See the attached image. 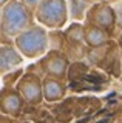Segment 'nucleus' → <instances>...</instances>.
I'll return each instance as SVG.
<instances>
[{"mask_svg": "<svg viewBox=\"0 0 122 123\" xmlns=\"http://www.w3.org/2000/svg\"><path fill=\"white\" fill-rule=\"evenodd\" d=\"M6 2H9V0H0V6H3V5H5Z\"/></svg>", "mask_w": 122, "mask_h": 123, "instance_id": "20", "label": "nucleus"}, {"mask_svg": "<svg viewBox=\"0 0 122 123\" xmlns=\"http://www.w3.org/2000/svg\"><path fill=\"white\" fill-rule=\"evenodd\" d=\"M25 72L23 68H17L14 71H9L6 74L2 75V82H3V86H16V83L19 82V79L22 77V74Z\"/></svg>", "mask_w": 122, "mask_h": 123, "instance_id": "13", "label": "nucleus"}, {"mask_svg": "<svg viewBox=\"0 0 122 123\" xmlns=\"http://www.w3.org/2000/svg\"><path fill=\"white\" fill-rule=\"evenodd\" d=\"M14 46L23 55V59H39L48 51V29L34 23L14 37Z\"/></svg>", "mask_w": 122, "mask_h": 123, "instance_id": "2", "label": "nucleus"}, {"mask_svg": "<svg viewBox=\"0 0 122 123\" xmlns=\"http://www.w3.org/2000/svg\"><path fill=\"white\" fill-rule=\"evenodd\" d=\"M36 23L34 9L19 0H9L2 6L0 15V43L14 45V37Z\"/></svg>", "mask_w": 122, "mask_h": 123, "instance_id": "1", "label": "nucleus"}, {"mask_svg": "<svg viewBox=\"0 0 122 123\" xmlns=\"http://www.w3.org/2000/svg\"><path fill=\"white\" fill-rule=\"evenodd\" d=\"M97 2H102V3H110V5H113V3L119 2V0H97Z\"/></svg>", "mask_w": 122, "mask_h": 123, "instance_id": "19", "label": "nucleus"}, {"mask_svg": "<svg viewBox=\"0 0 122 123\" xmlns=\"http://www.w3.org/2000/svg\"><path fill=\"white\" fill-rule=\"evenodd\" d=\"M119 77H121V80H122V69H121V75Z\"/></svg>", "mask_w": 122, "mask_h": 123, "instance_id": "21", "label": "nucleus"}, {"mask_svg": "<svg viewBox=\"0 0 122 123\" xmlns=\"http://www.w3.org/2000/svg\"><path fill=\"white\" fill-rule=\"evenodd\" d=\"M63 36L67 40V57L74 62L82 60L83 57H87V51L88 46L83 42V23L81 22H73L68 28L63 31Z\"/></svg>", "mask_w": 122, "mask_h": 123, "instance_id": "7", "label": "nucleus"}, {"mask_svg": "<svg viewBox=\"0 0 122 123\" xmlns=\"http://www.w3.org/2000/svg\"><path fill=\"white\" fill-rule=\"evenodd\" d=\"M25 109V102L14 86H2L0 89V114L11 118H20Z\"/></svg>", "mask_w": 122, "mask_h": 123, "instance_id": "8", "label": "nucleus"}, {"mask_svg": "<svg viewBox=\"0 0 122 123\" xmlns=\"http://www.w3.org/2000/svg\"><path fill=\"white\" fill-rule=\"evenodd\" d=\"M11 122V117H8V115H3L0 114V123H9Z\"/></svg>", "mask_w": 122, "mask_h": 123, "instance_id": "17", "label": "nucleus"}, {"mask_svg": "<svg viewBox=\"0 0 122 123\" xmlns=\"http://www.w3.org/2000/svg\"><path fill=\"white\" fill-rule=\"evenodd\" d=\"M23 63V55L17 51L14 45L0 43V75L20 68Z\"/></svg>", "mask_w": 122, "mask_h": 123, "instance_id": "9", "label": "nucleus"}, {"mask_svg": "<svg viewBox=\"0 0 122 123\" xmlns=\"http://www.w3.org/2000/svg\"><path fill=\"white\" fill-rule=\"evenodd\" d=\"M42 89H43V100L48 103L60 102L67 95V82L53 79V77H43L42 79Z\"/></svg>", "mask_w": 122, "mask_h": 123, "instance_id": "10", "label": "nucleus"}, {"mask_svg": "<svg viewBox=\"0 0 122 123\" xmlns=\"http://www.w3.org/2000/svg\"><path fill=\"white\" fill-rule=\"evenodd\" d=\"M16 89L22 95L25 105L39 106L43 102V89H42V77L34 72L25 71L16 83Z\"/></svg>", "mask_w": 122, "mask_h": 123, "instance_id": "6", "label": "nucleus"}, {"mask_svg": "<svg viewBox=\"0 0 122 123\" xmlns=\"http://www.w3.org/2000/svg\"><path fill=\"white\" fill-rule=\"evenodd\" d=\"M0 15H2V6H0Z\"/></svg>", "mask_w": 122, "mask_h": 123, "instance_id": "22", "label": "nucleus"}, {"mask_svg": "<svg viewBox=\"0 0 122 123\" xmlns=\"http://www.w3.org/2000/svg\"><path fill=\"white\" fill-rule=\"evenodd\" d=\"M9 123H31L29 120H23V118H11Z\"/></svg>", "mask_w": 122, "mask_h": 123, "instance_id": "18", "label": "nucleus"}, {"mask_svg": "<svg viewBox=\"0 0 122 123\" xmlns=\"http://www.w3.org/2000/svg\"><path fill=\"white\" fill-rule=\"evenodd\" d=\"M116 43L119 46V51L122 52V29L119 31V34H117V37H116Z\"/></svg>", "mask_w": 122, "mask_h": 123, "instance_id": "16", "label": "nucleus"}, {"mask_svg": "<svg viewBox=\"0 0 122 123\" xmlns=\"http://www.w3.org/2000/svg\"><path fill=\"white\" fill-rule=\"evenodd\" d=\"M113 9H114V15H116V26L117 29H122V0H119V2L113 3Z\"/></svg>", "mask_w": 122, "mask_h": 123, "instance_id": "14", "label": "nucleus"}, {"mask_svg": "<svg viewBox=\"0 0 122 123\" xmlns=\"http://www.w3.org/2000/svg\"><path fill=\"white\" fill-rule=\"evenodd\" d=\"M83 23L94 25V26H97V28L104 29L111 38H116L117 34H119V29H117V26H116L114 9L110 3L96 2L88 11H87Z\"/></svg>", "mask_w": 122, "mask_h": 123, "instance_id": "5", "label": "nucleus"}, {"mask_svg": "<svg viewBox=\"0 0 122 123\" xmlns=\"http://www.w3.org/2000/svg\"><path fill=\"white\" fill-rule=\"evenodd\" d=\"M121 60H122V52H121Z\"/></svg>", "mask_w": 122, "mask_h": 123, "instance_id": "23", "label": "nucleus"}, {"mask_svg": "<svg viewBox=\"0 0 122 123\" xmlns=\"http://www.w3.org/2000/svg\"><path fill=\"white\" fill-rule=\"evenodd\" d=\"M96 2L97 0H68V17L73 22H83L87 11Z\"/></svg>", "mask_w": 122, "mask_h": 123, "instance_id": "12", "label": "nucleus"}, {"mask_svg": "<svg viewBox=\"0 0 122 123\" xmlns=\"http://www.w3.org/2000/svg\"><path fill=\"white\" fill-rule=\"evenodd\" d=\"M110 40H113L104 29L97 28L94 25L83 23V42L88 48H99V46L107 45Z\"/></svg>", "mask_w": 122, "mask_h": 123, "instance_id": "11", "label": "nucleus"}, {"mask_svg": "<svg viewBox=\"0 0 122 123\" xmlns=\"http://www.w3.org/2000/svg\"><path fill=\"white\" fill-rule=\"evenodd\" d=\"M70 59L67 57L65 52L56 51V49H48L45 55L37 63L31 65L36 68V71H31L34 74L43 77H53V79L62 80V82H68V69H70ZM29 72V71H28Z\"/></svg>", "mask_w": 122, "mask_h": 123, "instance_id": "4", "label": "nucleus"}, {"mask_svg": "<svg viewBox=\"0 0 122 123\" xmlns=\"http://www.w3.org/2000/svg\"><path fill=\"white\" fill-rule=\"evenodd\" d=\"M19 2H22L23 5H26V6H29V8H31V9H34V8L39 5L42 0H19Z\"/></svg>", "mask_w": 122, "mask_h": 123, "instance_id": "15", "label": "nucleus"}, {"mask_svg": "<svg viewBox=\"0 0 122 123\" xmlns=\"http://www.w3.org/2000/svg\"><path fill=\"white\" fill-rule=\"evenodd\" d=\"M36 22L47 29H62L68 22L67 0H42L34 8Z\"/></svg>", "mask_w": 122, "mask_h": 123, "instance_id": "3", "label": "nucleus"}]
</instances>
